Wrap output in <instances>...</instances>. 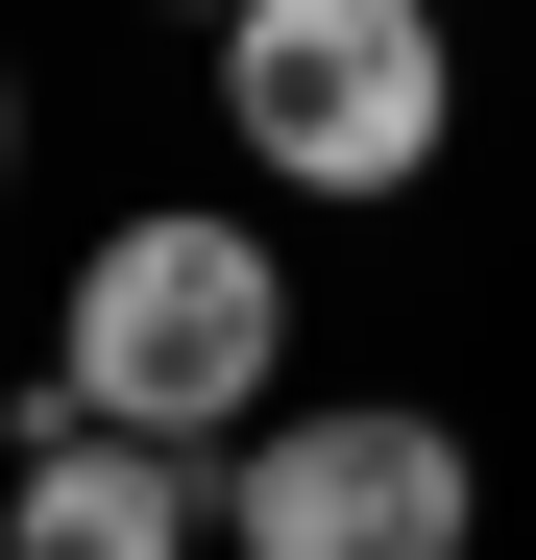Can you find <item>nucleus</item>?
I'll list each match as a JSON object with an SVG mask.
<instances>
[{"instance_id":"nucleus-2","label":"nucleus","mask_w":536,"mask_h":560,"mask_svg":"<svg viewBox=\"0 0 536 560\" xmlns=\"http://www.w3.org/2000/svg\"><path fill=\"white\" fill-rule=\"evenodd\" d=\"M439 98V0H220V122L268 147V196H415Z\"/></svg>"},{"instance_id":"nucleus-6","label":"nucleus","mask_w":536,"mask_h":560,"mask_svg":"<svg viewBox=\"0 0 536 560\" xmlns=\"http://www.w3.org/2000/svg\"><path fill=\"white\" fill-rule=\"evenodd\" d=\"M196 25H220V0H196Z\"/></svg>"},{"instance_id":"nucleus-4","label":"nucleus","mask_w":536,"mask_h":560,"mask_svg":"<svg viewBox=\"0 0 536 560\" xmlns=\"http://www.w3.org/2000/svg\"><path fill=\"white\" fill-rule=\"evenodd\" d=\"M220 488H196V439H123V415H49L25 390V488H0V560H196Z\"/></svg>"},{"instance_id":"nucleus-1","label":"nucleus","mask_w":536,"mask_h":560,"mask_svg":"<svg viewBox=\"0 0 536 560\" xmlns=\"http://www.w3.org/2000/svg\"><path fill=\"white\" fill-rule=\"evenodd\" d=\"M268 341H293V268H268V220L147 196V220H98V268H73V317H49V415H123V439H244V415H268Z\"/></svg>"},{"instance_id":"nucleus-3","label":"nucleus","mask_w":536,"mask_h":560,"mask_svg":"<svg viewBox=\"0 0 536 560\" xmlns=\"http://www.w3.org/2000/svg\"><path fill=\"white\" fill-rule=\"evenodd\" d=\"M464 536H488L464 415H391V390L244 415V463H220V560H464Z\"/></svg>"},{"instance_id":"nucleus-5","label":"nucleus","mask_w":536,"mask_h":560,"mask_svg":"<svg viewBox=\"0 0 536 560\" xmlns=\"http://www.w3.org/2000/svg\"><path fill=\"white\" fill-rule=\"evenodd\" d=\"M0 171H25V73H0Z\"/></svg>"}]
</instances>
